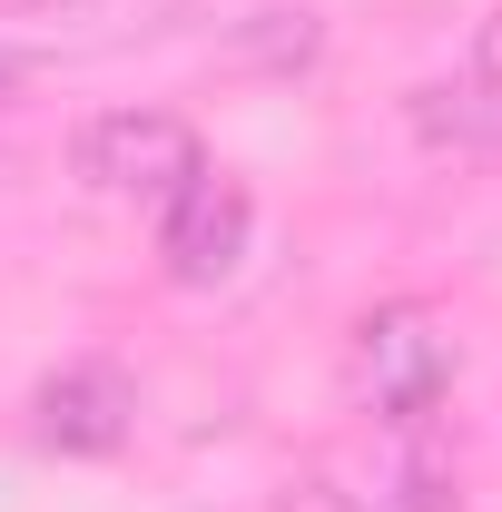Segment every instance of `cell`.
I'll list each match as a JSON object with an SVG mask.
<instances>
[{
  "label": "cell",
  "mask_w": 502,
  "mask_h": 512,
  "mask_svg": "<svg viewBox=\"0 0 502 512\" xmlns=\"http://www.w3.org/2000/svg\"><path fill=\"white\" fill-rule=\"evenodd\" d=\"M188 0H0L20 30H168Z\"/></svg>",
  "instance_id": "cell-6"
},
{
  "label": "cell",
  "mask_w": 502,
  "mask_h": 512,
  "mask_svg": "<svg viewBox=\"0 0 502 512\" xmlns=\"http://www.w3.org/2000/svg\"><path fill=\"white\" fill-rule=\"evenodd\" d=\"M247 237H256V197L227 168H197L188 188L158 207V266L178 286H227L237 256H247Z\"/></svg>",
  "instance_id": "cell-3"
},
{
  "label": "cell",
  "mask_w": 502,
  "mask_h": 512,
  "mask_svg": "<svg viewBox=\"0 0 502 512\" xmlns=\"http://www.w3.org/2000/svg\"><path fill=\"white\" fill-rule=\"evenodd\" d=\"M355 384L375 394L384 424H434L443 384H453V345L434 335V316L424 306H375V316L355 325Z\"/></svg>",
  "instance_id": "cell-2"
},
{
  "label": "cell",
  "mask_w": 502,
  "mask_h": 512,
  "mask_svg": "<svg viewBox=\"0 0 502 512\" xmlns=\"http://www.w3.org/2000/svg\"><path fill=\"white\" fill-rule=\"evenodd\" d=\"M384 512H463V483H453V453L414 424L404 453H394V483H384Z\"/></svg>",
  "instance_id": "cell-7"
},
{
  "label": "cell",
  "mask_w": 502,
  "mask_h": 512,
  "mask_svg": "<svg viewBox=\"0 0 502 512\" xmlns=\"http://www.w3.org/2000/svg\"><path fill=\"white\" fill-rule=\"evenodd\" d=\"M434 109L424 119L453 128L463 148H502V10L483 20V40H473V60H463V79L453 89H424Z\"/></svg>",
  "instance_id": "cell-5"
},
{
  "label": "cell",
  "mask_w": 502,
  "mask_h": 512,
  "mask_svg": "<svg viewBox=\"0 0 502 512\" xmlns=\"http://www.w3.org/2000/svg\"><path fill=\"white\" fill-rule=\"evenodd\" d=\"M276 512H355V503H345L325 473H306V483H286V493H276Z\"/></svg>",
  "instance_id": "cell-8"
},
{
  "label": "cell",
  "mask_w": 502,
  "mask_h": 512,
  "mask_svg": "<svg viewBox=\"0 0 502 512\" xmlns=\"http://www.w3.org/2000/svg\"><path fill=\"white\" fill-rule=\"evenodd\" d=\"M128 424H138V384L119 365H60V375L40 384V444L50 453H119Z\"/></svg>",
  "instance_id": "cell-4"
},
{
  "label": "cell",
  "mask_w": 502,
  "mask_h": 512,
  "mask_svg": "<svg viewBox=\"0 0 502 512\" xmlns=\"http://www.w3.org/2000/svg\"><path fill=\"white\" fill-rule=\"evenodd\" d=\"M69 168H79V188H99V197H148V207H168V197L207 168V148H197V128L178 119V109H109V119L79 128Z\"/></svg>",
  "instance_id": "cell-1"
}]
</instances>
